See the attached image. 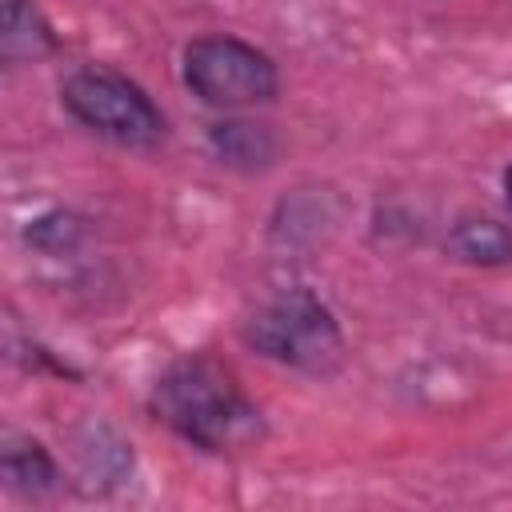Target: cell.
Listing matches in <instances>:
<instances>
[{"mask_svg":"<svg viewBox=\"0 0 512 512\" xmlns=\"http://www.w3.org/2000/svg\"><path fill=\"white\" fill-rule=\"evenodd\" d=\"M76 460L84 472V492H108L132 476V444L108 424H88L80 432Z\"/></svg>","mask_w":512,"mask_h":512,"instance_id":"cell-9","label":"cell"},{"mask_svg":"<svg viewBox=\"0 0 512 512\" xmlns=\"http://www.w3.org/2000/svg\"><path fill=\"white\" fill-rule=\"evenodd\" d=\"M60 52V36L52 20L40 12L36 0H4V20H0V60L8 68L20 64H40Z\"/></svg>","mask_w":512,"mask_h":512,"instance_id":"cell-7","label":"cell"},{"mask_svg":"<svg viewBox=\"0 0 512 512\" xmlns=\"http://www.w3.org/2000/svg\"><path fill=\"white\" fill-rule=\"evenodd\" d=\"M444 252L468 268H504L512 264V228L496 216H460L448 224Z\"/></svg>","mask_w":512,"mask_h":512,"instance_id":"cell-8","label":"cell"},{"mask_svg":"<svg viewBox=\"0 0 512 512\" xmlns=\"http://www.w3.org/2000/svg\"><path fill=\"white\" fill-rule=\"evenodd\" d=\"M0 476L4 488L24 496V500H44L60 488V464L56 456L44 448V440L24 436V432H8L0 444Z\"/></svg>","mask_w":512,"mask_h":512,"instance_id":"cell-6","label":"cell"},{"mask_svg":"<svg viewBox=\"0 0 512 512\" xmlns=\"http://www.w3.org/2000/svg\"><path fill=\"white\" fill-rule=\"evenodd\" d=\"M208 148L228 172L256 176V172H268L280 160L284 144H280L272 124L252 120L244 112H224L216 124H208Z\"/></svg>","mask_w":512,"mask_h":512,"instance_id":"cell-5","label":"cell"},{"mask_svg":"<svg viewBox=\"0 0 512 512\" xmlns=\"http://www.w3.org/2000/svg\"><path fill=\"white\" fill-rule=\"evenodd\" d=\"M504 200H508V208H512V164L504 168Z\"/></svg>","mask_w":512,"mask_h":512,"instance_id":"cell-11","label":"cell"},{"mask_svg":"<svg viewBox=\"0 0 512 512\" xmlns=\"http://www.w3.org/2000/svg\"><path fill=\"white\" fill-rule=\"evenodd\" d=\"M240 340L256 356L316 380L336 376L348 356L336 312L312 288H284L256 304L240 324Z\"/></svg>","mask_w":512,"mask_h":512,"instance_id":"cell-2","label":"cell"},{"mask_svg":"<svg viewBox=\"0 0 512 512\" xmlns=\"http://www.w3.org/2000/svg\"><path fill=\"white\" fill-rule=\"evenodd\" d=\"M148 412L176 440L208 456H240L268 436L260 404L212 352L176 356L148 388Z\"/></svg>","mask_w":512,"mask_h":512,"instance_id":"cell-1","label":"cell"},{"mask_svg":"<svg viewBox=\"0 0 512 512\" xmlns=\"http://www.w3.org/2000/svg\"><path fill=\"white\" fill-rule=\"evenodd\" d=\"M60 104L80 128L128 152H156L168 140V116L148 88L108 64L68 72L60 84Z\"/></svg>","mask_w":512,"mask_h":512,"instance_id":"cell-3","label":"cell"},{"mask_svg":"<svg viewBox=\"0 0 512 512\" xmlns=\"http://www.w3.org/2000/svg\"><path fill=\"white\" fill-rule=\"evenodd\" d=\"M24 240H28L36 252L60 256V252H72V248L84 240V220L72 216V212H64V208H52V212H40L36 220H28Z\"/></svg>","mask_w":512,"mask_h":512,"instance_id":"cell-10","label":"cell"},{"mask_svg":"<svg viewBox=\"0 0 512 512\" xmlns=\"http://www.w3.org/2000/svg\"><path fill=\"white\" fill-rule=\"evenodd\" d=\"M184 88L216 112H252L280 96L276 60L232 32H208L184 44L180 56Z\"/></svg>","mask_w":512,"mask_h":512,"instance_id":"cell-4","label":"cell"}]
</instances>
